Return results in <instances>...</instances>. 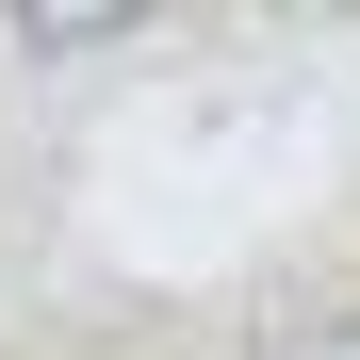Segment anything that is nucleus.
<instances>
[{"mask_svg":"<svg viewBox=\"0 0 360 360\" xmlns=\"http://www.w3.org/2000/svg\"><path fill=\"white\" fill-rule=\"evenodd\" d=\"M262 360H360V295H328V311H311V328H278Z\"/></svg>","mask_w":360,"mask_h":360,"instance_id":"1","label":"nucleus"}]
</instances>
